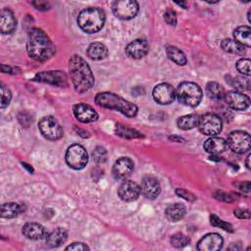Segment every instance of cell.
<instances>
[{"label": "cell", "mask_w": 251, "mask_h": 251, "mask_svg": "<svg viewBox=\"0 0 251 251\" xmlns=\"http://www.w3.org/2000/svg\"><path fill=\"white\" fill-rule=\"evenodd\" d=\"M17 26V20L13 12L9 9H3L0 12V30L2 33H11Z\"/></svg>", "instance_id": "44dd1931"}, {"label": "cell", "mask_w": 251, "mask_h": 251, "mask_svg": "<svg viewBox=\"0 0 251 251\" xmlns=\"http://www.w3.org/2000/svg\"><path fill=\"white\" fill-rule=\"evenodd\" d=\"M204 149L211 155H219L227 148L226 141L221 137H210L204 142Z\"/></svg>", "instance_id": "7402d4cb"}, {"label": "cell", "mask_w": 251, "mask_h": 251, "mask_svg": "<svg viewBox=\"0 0 251 251\" xmlns=\"http://www.w3.org/2000/svg\"><path fill=\"white\" fill-rule=\"evenodd\" d=\"M221 47L224 51L235 55H243L245 53V49L242 45H240L238 42H236L234 39L230 38H225L221 42Z\"/></svg>", "instance_id": "f1b7e54d"}, {"label": "cell", "mask_w": 251, "mask_h": 251, "mask_svg": "<svg viewBox=\"0 0 251 251\" xmlns=\"http://www.w3.org/2000/svg\"><path fill=\"white\" fill-rule=\"evenodd\" d=\"M92 157L97 164H103L107 160V151L104 147L97 146L92 151Z\"/></svg>", "instance_id": "d590c367"}, {"label": "cell", "mask_w": 251, "mask_h": 251, "mask_svg": "<svg viewBox=\"0 0 251 251\" xmlns=\"http://www.w3.org/2000/svg\"><path fill=\"white\" fill-rule=\"evenodd\" d=\"M250 157H251V155H250V154L246 157V161H245V163H246V167H247V169H250Z\"/></svg>", "instance_id": "7dc6e473"}, {"label": "cell", "mask_w": 251, "mask_h": 251, "mask_svg": "<svg viewBox=\"0 0 251 251\" xmlns=\"http://www.w3.org/2000/svg\"><path fill=\"white\" fill-rule=\"evenodd\" d=\"M36 81L46 82L56 86H67L68 78L64 72L61 71H46L36 74L33 78Z\"/></svg>", "instance_id": "7c38bea8"}, {"label": "cell", "mask_w": 251, "mask_h": 251, "mask_svg": "<svg viewBox=\"0 0 251 251\" xmlns=\"http://www.w3.org/2000/svg\"><path fill=\"white\" fill-rule=\"evenodd\" d=\"M154 100L161 105H168L174 102L176 98V91L169 83L163 82L157 84L152 91Z\"/></svg>", "instance_id": "8fae6325"}, {"label": "cell", "mask_w": 251, "mask_h": 251, "mask_svg": "<svg viewBox=\"0 0 251 251\" xmlns=\"http://www.w3.org/2000/svg\"><path fill=\"white\" fill-rule=\"evenodd\" d=\"M206 93L209 98L218 101L224 98L226 92L220 83L216 81H209L206 85Z\"/></svg>", "instance_id": "f546056e"}, {"label": "cell", "mask_w": 251, "mask_h": 251, "mask_svg": "<svg viewBox=\"0 0 251 251\" xmlns=\"http://www.w3.org/2000/svg\"><path fill=\"white\" fill-rule=\"evenodd\" d=\"M199 117L196 114H189L182 117H179L176 121V125L178 128L183 130H188L191 128H194L198 126Z\"/></svg>", "instance_id": "83f0119b"}, {"label": "cell", "mask_w": 251, "mask_h": 251, "mask_svg": "<svg viewBox=\"0 0 251 251\" xmlns=\"http://www.w3.org/2000/svg\"><path fill=\"white\" fill-rule=\"evenodd\" d=\"M234 216L237 217L238 219H249L250 213L247 209H235Z\"/></svg>", "instance_id": "f6af8a7d"}, {"label": "cell", "mask_w": 251, "mask_h": 251, "mask_svg": "<svg viewBox=\"0 0 251 251\" xmlns=\"http://www.w3.org/2000/svg\"><path fill=\"white\" fill-rule=\"evenodd\" d=\"M210 223L212 226H217V227H221L222 229L228 231V232H233V227L229 223H226L223 220H221L219 217H217L216 215H211L210 216Z\"/></svg>", "instance_id": "e575fe53"}, {"label": "cell", "mask_w": 251, "mask_h": 251, "mask_svg": "<svg viewBox=\"0 0 251 251\" xmlns=\"http://www.w3.org/2000/svg\"><path fill=\"white\" fill-rule=\"evenodd\" d=\"M176 96L181 104L189 107H196L202 100L203 92L197 83L183 81L178 84L176 91Z\"/></svg>", "instance_id": "5b68a950"}, {"label": "cell", "mask_w": 251, "mask_h": 251, "mask_svg": "<svg viewBox=\"0 0 251 251\" xmlns=\"http://www.w3.org/2000/svg\"><path fill=\"white\" fill-rule=\"evenodd\" d=\"M226 144L233 152L237 154H244L250 149L251 137L246 131L233 130L229 133Z\"/></svg>", "instance_id": "9c48e42d"}, {"label": "cell", "mask_w": 251, "mask_h": 251, "mask_svg": "<svg viewBox=\"0 0 251 251\" xmlns=\"http://www.w3.org/2000/svg\"><path fill=\"white\" fill-rule=\"evenodd\" d=\"M165 22L170 25H176V13L173 9H167L164 14Z\"/></svg>", "instance_id": "f35d334b"}, {"label": "cell", "mask_w": 251, "mask_h": 251, "mask_svg": "<svg viewBox=\"0 0 251 251\" xmlns=\"http://www.w3.org/2000/svg\"><path fill=\"white\" fill-rule=\"evenodd\" d=\"M22 232L26 238L32 240H39L45 238L48 234L46 228L38 223H26L25 225H24Z\"/></svg>", "instance_id": "ffe728a7"}, {"label": "cell", "mask_w": 251, "mask_h": 251, "mask_svg": "<svg viewBox=\"0 0 251 251\" xmlns=\"http://www.w3.org/2000/svg\"><path fill=\"white\" fill-rule=\"evenodd\" d=\"M224 99L231 109L236 111L246 110L250 105L249 97L237 90H231V91L226 92Z\"/></svg>", "instance_id": "4fadbf2b"}, {"label": "cell", "mask_w": 251, "mask_h": 251, "mask_svg": "<svg viewBox=\"0 0 251 251\" xmlns=\"http://www.w3.org/2000/svg\"><path fill=\"white\" fill-rule=\"evenodd\" d=\"M224 240L221 235L215 232L204 235L197 243V249L199 251H217L223 246Z\"/></svg>", "instance_id": "2e32d148"}, {"label": "cell", "mask_w": 251, "mask_h": 251, "mask_svg": "<svg viewBox=\"0 0 251 251\" xmlns=\"http://www.w3.org/2000/svg\"><path fill=\"white\" fill-rule=\"evenodd\" d=\"M31 4L34 6L35 9L40 10V11H46L50 8V4L46 1H33L31 2Z\"/></svg>", "instance_id": "ee69618b"}, {"label": "cell", "mask_w": 251, "mask_h": 251, "mask_svg": "<svg viewBox=\"0 0 251 251\" xmlns=\"http://www.w3.org/2000/svg\"><path fill=\"white\" fill-rule=\"evenodd\" d=\"M66 250H74V251H84L89 250V247L82 242H74L66 247Z\"/></svg>", "instance_id": "7bdbcfd3"}, {"label": "cell", "mask_w": 251, "mask_h": 251, "mask_svg": "<svg viewBox=\"0 0 251 251\" xmlns=\"http://www.w3.org/2000/svg\"><path fill=\"white\" fill-rule=\"evenodd\" d=\"M78 26L86 33L99 31L105 24V13L97 7L83 9L77 17Z\"/></svg>", "instance_id": "277c9868"}, {"label": "cell", "mask_w": 251, "mask_h": 251, "mask_svg": "<svg viewBox=\"0 0 251 251\" xmlns=\"http://www.w3.org/2000/svg\"><path fill=\"white\" fill-rule=\"evenodd\" d=\"M233 37L243 47L249 48L251 46V29L248 25H241L234 29Z\"/></svg>", "instance_id": "484cf974"}, {"label": "cell", "mask_w": 251, "mask_h": 251, "mask_svg": "<svg viewBox=\"0 0 251 251\" xmlns=\"http://www.w3.org/2000/svg\"><path fill=\"white\" fill-rule=\"evenodd\" d=\"M68 238V231L63 227H57L53 229L46 236V243L50 247H59L66 242Z\"/></svg>", "instance_id": "cb8c5ba5"}, {"label": "cell", "mask_w": 251, "mask_h": 251, "mask_svg": "<svg viewBox=\"0 0 251 251\" xmlns=\"http://www.w3.org/2000/svg\"><path fill=\"white\" fill-rule=\"evenodd\" d=\"M18 120L23 126H28L32 123V117L29 113L23 111L18 114Z\"/></svg>", "instance_id": "ab89813d"}, {"label": "cell", "mask_w": 251, "mask_h": 251, "mask_svg": "<svg viewBox=\"0 0 251 251\" xmlns=\"http://www.w3.org/2000/svg\"><path fill=\"white\" fill-rule=\"evenodd\" d=\"M25 207L23 203L9 202L4 203L1 206V217L6 219H13L18 217L20 214L25 212Z\"/></svg>", "instance_id": "603a6c76"}, {"label": "cell", "mask_w": 251, "mask_h": 251, "mask_svg": "<svg viewBox=\"0 0 251 251\" xmlns=\"http://www.w3.org/2000/svg\"><path fill=\"white\" fill-rule=\"evenodd\" d=\"M41 134L48 140L55 141L63 136V128L59 122L52 116L43 117L38 123Z\"/></svg>", "instance_id": "ba28073f"}, {"label": "cell", "mask_w": 251, "mask_h": 251, "mask_svg": "<svg viewBox=\"0 0 251 251\" xmlns=\"http://www.w3.org/2000/svg\"><path fill=\"white\" fill-rule=\"evenodd\" d=\"M139 10V5L134 0H119L112 4L114 15L121 20H130L134 18Z\"/></svg>", "instance_id": "30bf717a"}, {"label": "cell", "mask_w": 251, "mask_h": 251, "mask_svg": "<svg viewBox=\"0 0 251 251\" xmlns=\"http://www.w3.org/2000/svg\"><path fill=\"white\" fill-rule=\"evenodd\" d=\"M23 167H25V169H27L30 173H32L33 172V169H32V167H30V166H28V164H26V163H23Z\"/></svg>", "instance_id": "c3c4849f"}, {"label": "cell", "mask_w": 251, "mask_h": 251, "mask_svg": "<svg viewBox=\"0 0 251 251\" xmlns=\"http://www.w3.org/2000/svg\"><path fill=\"white\" fill-rule=\"evenodd\" d=\"M134 168V164L131 159L127 157L119 158L113 165L112 174L116 179H126L130 176Z\"/></svg>", "instance_id": "9a60e30c"}, {"label": "cell", "mask_w": 251, "mask_h": 251, "mask_svg": "<svg viewBox=\"0 0 251 251\" xmlns=\"http://www.w3.org/2000/svg\"><path fill=\"white\" fill-rule=\"evenodd\" d=\"M69 71L75 89L83 93L94 84V76L90 67L83 58L75 54L69 60Z\"/></svg>", "instance_id": "7a4b0ae2"}, {"label": "cell", "mask_w": 251, "mask_h": 251, "mask_svg": "<svg viewBox=\"0 0 251 251\" xmlns=\"http://www.w3.org/2000/svg\"><path fill=\"white\" fill-rule=\"evenodd\" d=\"M141 193L140 186L132 180H125L118 188L119 197L126 202L136 200Z\"/></svg>", "instance_id": "5bb4252c"}, {"label": "cell", "mask_w": 251, "mask_h": 251, "mask_svg": "<svg viewBox=\"0 0 251 251\" xmlns=\"http://www.w3.org/2000/svg\"><path fill=\"white\" fill-rule=\"evenodd\" d=\"M26 50L29 57L38 62L49 60L56 51L49 36L40 28H32L29 31Z\"/></svg>", "instance_id": "6da1fadb"}, {"label": "cell", "mask_w": 251, "mask_h": 251, "mask_svg": "<svg viewBox=\"0 0 251 251\" xmlns=\"http://www.w3.org/2000/svg\"><path fill=\"white\" fill-rule=\"evenodd\" d=\"M65 159L68 166L72 169L81 170L88 162V155L83 146L80 144H73L67 149Z\"/></svg>", "instance_id": "8992f818"}, {"label": "cell", "mask_w": 251, "mask_h": 251, "mask_svg": "<svg viewBox=\"0 0 251 251\" xmlns=\"http://www.w3.org/2000/svg\"><path fill=\"white\" fill-rule=\"evenodd\" d=\"M12 99L11 91L5 86L1 85V108H6Z\"/></svg>", "instance_id": "74e56055"}, {"label": "cell", "mask_w": 251, "mask_h": 251, "mask_svg": "<svg viewBox=\"0 0 251 251\" xmlns=\"http://www.w3.org/2000/svg\"><path fill=\"white\" fill-rule=\"evenodd\" d=\"M250 59L247 58H242L237 61L236 63V69L237 71L242 74L243 75H250Z\"/></svg>", "instance_id": "8d00e7d4"}, {"label": "cell", "mask_w": 251, "mask_h": 251, "mask_svg": "<svg viewBox=\"0 0 251 251\" xmlns=\"http://www.w3.org/2000/svg\"><path fill=\"white\" fill-rule=\"evenodd\" d=\"M176 194L178 195L179 197H181V198H183V199L189 201V202H193V201H195V199H196V196H195L193 193H191V192H189L188 190H185V189H183V188H176Z\"/></svg>", "instance_id": "60d3db41"}, {"label": "cell", "mask_w": 251, "mask_h": 251, "mask_svg": "<svg viewBox=\"0 0 251 251\" xmlns=\"http://www.w3.org/2000/svg\"><path fill=\"white\" fill-rule=\"evenodd\" d=\"M73 112L76 120L81 123H92L98 119L97 112L90 105L84 103L75 104L73 108Z\"/></svg>", "instance_id": "e0dca14e"}, {"label": "cell", "mask_w": 251, "mask_h": 251, "mask_svg": "<svg viewBox=\"0 0 251 251\" xmlns=\"http://www.w3.org/2000/svg\"><path fill=\"white\" fill-rule=\"evenodd\" d=\"M141 193L149 199H155L161 192V185L158 179L152 176H145L141 181Z\"/></svg>", "instance_id": "ac0fdd59"}, {"label": "cell", "mask_w": 251, "mask_h": 251, "mask_svg": "<svg viewBox=\"0 0 251 251\" xmlns=\"http://www.w3.org/2000/svg\"><path fill=\"white\" fill-rule=\"evenodd\" d=\"M95 102L98 106L110 110H116L128 118H133L138 112L135 104L122 98L113 92H101L95 97Z\"/></svg>", "instance_id": "3957f363"}, {"label": "cell", "mask_w": 251, "mask_h": 251, "mask_svg": "<svg viewBox=\"0 0 251 251\" xmlns=\"http://www.w3.org/2000/svg\"><path fill=\"white\" fill-rule=\"evenodd\" d=\"M166 52L168 57L170 58V60H172L174 63H176V65L179 66H183L186 64L187 60H186V56L184 55V53L177 48L176 46H173L170 45L166 48Z\"/></svg>", "instance_id": "4dcf8cb0"}, {"label": "cell", "mask_w": 251, "mask_h": 251, "mask_svg": "<svg viewBox=\"0 0 251 251\" xmlns=\"http://www.w3.org/2000/svg\"><path fill=\"white\" fill-rule=\"evenodd\" d=\"M170 139H172V140H176V141H177V142H180V141L182 140V138L177 137V136H170Z\"/></svg>", "instance_id": "f907efd6"}, {"label": "cell", "mask_w": 251, "mask_h": 251, "mask_svg": "<svg viewBox=\"0 0 251 251\" xmlns=\"http://www.w3.org/2000/svg\"><path fill=\"white\" fill-rule=\"evenodd\" d=\"M239 190L244 192V193H248L250 191V182L249 181H245V182H242L239 184L238 186Z\"/></svg>", "instance_id": "bcb514c9"}, {"label": "cell", "mask_w": 251, "mask_h": 251, "mask_svg": "<svg viewBox=\"0 0 251 251\" xmlns=\"http://www.w3.org/2000/svg\"><path fill=\"white\" fill-rule=\"evenodd\" d=\"M115 131H116V134L117 135H120L121 137H124V138H127V139H133V138H140L142 137V134L133 129V128H130V127H127L124 125H121V124H117L116 125V128H115Z\"/></svg>", "instance_id": "1f68e13d"}, {"label": "cell", "mask_w": 251, "mask_h": 251, "mask_svg": "<svg viewBox=\"0 0 251 251\" xmlns=\"http://www.w3.org/2000/svg\"><path fill=\"white\" fill-rule=\"evenodd\" d=\"M226 82L234 87L235 89H249V78H246L245 80L242 79L241 77H231V76H226Z\"/></svg>", "instance_id": "836d02e7"}, {"label": "cell", "mask_w": 251, "mask_h": 251, "mask_svg": "<svg viewBox=\"0 0 251 251\" xmlns=\"http://www.w3.org/2000/svg\"><path fill=\"white\" fill-rule=\"evenodd\" d=\"M186 214V208L180 203H174L166 208L165 215L171 222H177L183 219Z\"/></svg>", "instance_id": "d4e9b609"}, {"label": "cell", "mask_w": 251, "mask_h": 251, "mask_svg": "<svg viewBox=\"0 0 251 251\" xmlns=\"http://www.w3.org/2000/svg\"><path fill=\"white\" fill-rule=\"evenodd\" d=\"M149 51V43L144 38H137L126 47V53L132 59H140L144 57Z\"/></svg>", "instance_id": "d6986e66"}, {"label": "cell", "mask_w": 251, "mask_h": 251, "mask_svg": "<svg viewBox=\"0 0 251 251\" xmlns=\"http://www.w3.org/2000/svg\"><path fill=\"white\" fill-rule=\"evenodd\" d=\"M178 6H181L183 7L184 9H187V3L186 2H176Z\"/></svg>", "instance_id": "681fc988"}, {"label": "cell", "mask_w": 251, "mask_h": 251, "mask_svg": "<svg viewBox=\"0 0 251 251\" xmlns=\"http://www.w3.org/2000/svg\"><path fill=\"white\" fill-rule=\"evenodd\" d=\"M86 54L91 60L99 61V60H102L107 57L108 49L101 42H93V43L89 44V46L86 50Z\"/></svg>", "instance_id": "4316f807"}, {"label": "cell", "mask_w": 251, "mask_h": 251, "mask_svg": "<svg viewBox=\"0 0 251 251\" xmlns=\"http://www.w3.org/2000/svg\"><path fill=\"white\" fill-rule=\"evenodd\" d=\"M214 196L216 199H218L220 201H224V202H227V203H230L233 201L232 196H230V194L224 192V191H216L214 193Z\"/></svg>", "instance_id": "b9f144b4"}, {"label": "cell", "mask_w": 251, "mask_h": 251, "mask_svg": "<svg viewBox=\"0 0 251 251\" xmlns=\"http://www.w3.org/2000/svg\"><path fill=\"white\" fill-rule=\"evenodd\" d=\"M189 242H190V238L181 232L175 233L171 237V243L176 248H182V247L186 246Z\"/></svg>", "instance_id": "d6a6232c"}, {"label": "cell", "mask_w": 251, "mask_h": 251, "mask_svg": "<svg viewBox=\"0 0 251 251\" xmlns=\"http://www.w3.org/2000/svg\"><path fill=\"white\" fill-rule=\"evenodd\" d=\"M197 126L203 134L215 136L221 132L223 128V121L220 116L214 113H207L199 118Z\"/></svg>", "instance_id": "52a82bcc"}]
</instances>
